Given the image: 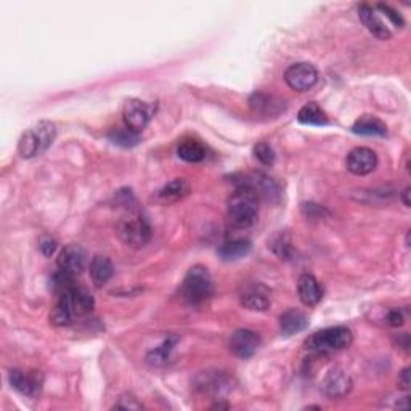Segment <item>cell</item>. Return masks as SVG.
Instances as JSON below:
<instances>
[{
	"label": "cell",
	"mask_w": 411,
	"mask_h": 411,
	"mask_svg": "<svg viewBox=\"0 0 411 411\" xmlns=\"http://www.w3.org/2000/svg\"><path fill=\"white\" fill-rule=\"evenodd\" d=\"M399 388L402 390H410L411 388V378H410V368H405L399 376Z\"/></svg>",
	"instance_id": "obj_35"
},
{
	"label": "cell",
	"mask_w": 411,
	"mask_h": 411,
	"mask_svg": "<svg viewBox=\"0 0 411 411\" xmlns=\"http://www.w3.org/2000/svg\"><path fill=\"white\" fill-rule=\"evenodd\" d=\"M155 116V106L138 98H131L122 108V119L128 131L142 132Z\"/></svg>",
	"instance_id": "obj_6"
},
{
	"label": "cell",
	"mask_w": 411,
	"mask_h": 411,
	"mask_svg": "<svg viewBox=\"0 0 411 411\" xmlns=\"http://www.w3.org/2000/svg\"><path fill=\"white\" fill-rule=\"evenodd\" d=\"M230 350L238 359H251L260 347V336L252 329H236L230 338Z\"/></svg>",
	"instance_id": "obj_9"
},
{
	"label": "cell",
	"mask_w": 411,
	"mask_h": 411,
	"mask_svg": "<svg viewBox=\"0 0 411 411\" xmlns=\"http://www.w3.org/2000/svg\"><path fill=\"white\" fill-rule=\"evenodd\" d=\"M110 140L113 143H116L119 146H126V148H131V146H135L138 142H140V137H138V133L128 131L127 127L124 128H115V131L110 132Z\"/></svg>",
	"instance_id": "obj_27"
},
{
	"label": "cell",
	"mask_w": 411,
	"mask_h": 411,
	"mask_svg": "<svg viewBox=\"0 0 411 411\" xmlns=\"http://www.w3.org/2000/svg\"><path fill=\"white\" fill-rule=\"evenodd\" d=\"M188 195H190V183H188L185 178H174V180L160 188V190L155 193V196H153V200H155L157 204L171 206L182 201L183 198H187Z\"/></svg>",
	"instance_id": "obj_14"
},
{
	"label": "cell",
	"mask_w": 411,
	"mask_h": 411,
	"mask_svg": "<svg viewBox=\"0 0 411 411\" xmlns=\"http://www.w3.org/2000/svg\"><path fill=\"white\" fill-rule=\"evenodd\" d=\"M251 252V241L249 240H233V241H227L222 245L219 249H217V254L222 260L231 262V260H238L246 257Z\"/></svg>",
	"instance_id": "obj_21"
},
{
	"label": "cell",
	"mask_w": 411,
	"mask_h": 411,
	"mask_svg": "<svg viewBox=\"0 0 411 411\" xmlns=\"http://www.w3.org/2000/svg\"><path fill=\"white\" fill-rule=\"evenodd\" d=\"M57 247H58L57 240H53L50 236H44L42 240L39 241V251H41L46 257H50L53 252L57 251Z\"/></svg>",
	"instance_id": "obj_33"
},
{
	"label": "cell",
	"mask_w": 411,
	"mask_h": 411,
	"mask_svg": "<svg viewBox=\"0 0 411 411\" xmlns=\"http://www.w3.org/2000/svg\"><path fill=\"white\" fill-rule=\"evenodd\" d=\"M115 274L113 262L106 256H95L90 262V278L95 288H103Z\"/></svg>",
	"instance_id": "obj_18"
},
{
	"label": "cell",
	"mask_w": 411,
	"mask_h": 411,
	"mask_svg": "<svg viewBox=\"0 0 411 411\" xmlns=\"http://www.w3.org/2000/svg\"><path fill=\"white\" fill-rule=\"evenodd\" d=\"M241 304L242 307H246L247 310L264 312L270 307L269 291L262 285L249 286V288H246L245 293L241 294Z\"/></svg>",
	"instance_id": "obj_17"
},
{
	"label": "cell",
	"mask_w": 411,
	"mask_h": 411,
	"mask_svg": "<svg viewBox=\"0 0 411 411\" xmlns=\"http://www.w3.org/2000/svg\"><path fill=\"white\" fill-rule=\"evenodd\" d=\"M378 166V156L365 146L354 148L347 155V169L355 175H368Z\"/></svg>",
	"instance_id": "obj_12"
},
{
	"label": "cell",
	"mask_w": 411,
	"mask_h": 411,
	"mask_svg": "<svg viewBox=\"0 0 411 411\" xmlns=\"http://www.w3.org/2000/svg\"><path fill=\"white\" fill-rule=\"evenodd\" d=\"M58 300L66 307L73 316H84L90 314L93 307H95V300H93L92 294L79 285L74 286L73 289H69L66 294L59 296Z\"/></svg>",
	"instance_id": "obj_8"
},
{
	"label": "cell",
	"mask_w": 411,
	"mask_h": 411,
	"mask_svg": "<svg viewBox=\"0 0 411 411\" xmlns=\"http://www.w3.org/2000/svg\"><path fill=\"white\" fill-rule=\"evenodd\" d=\"M57 264L59 270L71 275H81L87 267V252L79 245H69L59 252Z\"/></svg>",
	"instance_id": "obj_11"
},
{
	"label": "cell",
	"mask_w": 411,
	"mask_h": 411,
	"mask_svg": "<svg viewBox=\"0 0 411 411\" xmlns=\"http://www.w3.org/2000/svg\"><path fill=\"white\" fill-rule=\"evenodd\" d=\"M73 318L74 316L69 314V310L66 309V307H64L61 302H57V305H55V309L52 310V314H50V321H52V325H55V326H68V325H71V321H73Z\"/></svg>",
	"instance_id": "obj_28"
},
{
	"label": "cell",
	"mask_w": 411,
	"mask_h": 411,
	"mask_svg": "<svg viewBox=\"0 0 411 411\" xmlns=\"http://www.w3.org/2000/svg\"><path fill=\"white\" fill-rule=\"evenodd\" d=\"M214 294V283L209 270L202 265H195L188 270L180 286V297L190 305H200Z\"/></svg>",
	"instance_id": "obj_3"
},
{
	"label": "cell",
	"mask_w": 411,
	"mask_h": 411,
	"mask_svg": "<svg viewBox=\"0 0 411 411\" xmlns=\"http://www.w3.org/2000/svg\"><path fill=\"white\" fill-rule=\"evenodd\" d=\"M227 214L230 224L236 229H247L257 220L259 195L246 185H238L227 201Z\"/></svg>",
	"instance_id": "obj_1"
},
{
	"label": "cell",
	"mask_w": 411,
	"mask_h": 411,
	"mask_svg": "<svg viewBox=\"0 0 411 411\" xmlns=\"http://www.w3.org/2000/svg\"><path fill=\"white\" fill-rule=\"evenodd\" d=\"M379 10V12H383V15L384 17H388L390 21H392V24H395V26L397 28H403L405 26V21H403V18L400 17V15L395 12L394 8H390L389 5H384V3H379L378 7H376Z\"/></svg>",
	"instance_id": "obj_31"
},
{
	"label": "cell",
	"mask_w": 411,
	"mask_h": 411,
	"mask_svg": "<svg viewBox=\"0 0 411 411\" xmlns=\"http://www.w3.org/2000/svg\"><path fill=\"white\" fill-rule=\"evenodd\" d=\"M271 247H274L275 254L280 256L281 259H291L293 256V249H291V242L286 235H278L271 241Z\"/></svg>",
	"instance_id": "obj_29"
},
{
	"label": "cell",
	"mask_w": 411,
	"mask_h": 411,
	"mask_svg": "<svg viewBox=\"0 0 411 411\" xmlns=\"http://www.w3.org/2000/svg\"><path fill=\"white\" fill-rule=\"evenodd\" d=\"M297 121L304 126H326L328 116L315 102H310L304 105L297 113Z\"/></svg>",
	"instance_id": "obj_24"
},
{
	"label": "cell",
	"mask_w": 411,
	"mask_h": 411,
	"mask_svg": "<svg viewBox=\"0 0 411 411\" xmlns=\"http://www.w3.org/2000/svg\"><path fill=\"white\" fill-rule=\"evenodd\" d=\"M352 132L356 133V135L365 137H385L388 135V127H385V124L381 119L365 115L360 119H356L352 126Z\"/></svg>",
	"instance_id": "obj_19"
},
{
	"label": "cell",
	"mask_w": 411,
	"mask_h": 411,
	"mask_svg": "<svg viewBox=\"0 0 411 411\" xmlns=\"http://www.w3.org/2000/svg\"><path fill=\"white\" fill-rule=\"evenodd\" d=\"M227 385H229V383H227V378L222 373H206L201 376L200 385H198V388L204 390V392L220 394L222 390L229 389Z\"/></svg>",
	"instance_id": "obj_25"
},
{
	"label": "cell",
	"mask_w": 411,
	"mask_h": 411,
	"mask_svg": "<svg viewBox=\"0 0 411 411\" xmlns=\"http://www.w3.org/2000/svg\"><path fill=\"white\" fill-rule=\"evenodd\" d=\"M117 233L127 246L140 249L151 240V227L143 216L128 214V217L119 222Z\"/></svg>",
	"instance_id": "obj_5"
},
{
	"label": "cell",
	"mask_w": 411,
	"mask_h": 411,
	"mask_svg": "<svg viewBox=\"0 0 411 411\" xmlns=\"http://www.w3.org/2000/svg\"><path fill=\"white\" fill-rule=\"evenodd\" d=\"M354 341L352 331L345 326H333V328H325L321 331H316L309 338L305 339V349L312 352H338L350 347Z\"/></svg>",
	"instance_id": "obj_4"
},
{
	"label": "cell",
	"mask_w": 411,
	"mask_h": 411,
	"mask_svg": "<svg viewBox=\"0 0 411 411\" xmlns=\"http://www.w3.org/2000/svg\"><path fill=\"white\" fill-rule=\"evenodd\" d=\"M57 137V127L50 121H41L29 127L18 142V153L24 160L41 156L52 146Z\"/></svg>",
	"instance_id": "obj_2"
},
{
	"label": "cell",
	"mask_w": 411,
	"mask_h": 411,
	"mask_svg": "<svg viewBox=\"0 0 411 411\" xmlns=\"http://www.w3.org/2000/svg\"><path fill=\"white\" fill-rule=\"evenodd\" d=\"M177 155L180 160L185 162H201L206 157V148L202 146V143L198 140H193V138H185L178 143L177 146Z\"/></svg>",
	"instance_id": "obj_22"
},
{
	"label": "cell",
	"mask_w": 411,
	"mask_h": 411,
	"mask_svg": "<svg viewBox=\"0 0 411 411\" xmlns=\"http://www.w3.org/2000/svg\"><path fill=\"white\" fill-rule=\"evenodd\" d=\"M402 201H403V204L407 206V207H410V188H405V190L402 191Z\"/></svg>",
	"instance_id": "obj_36"
},
{
	"label": "cell",
	"mask_w": 411,
	"mask_h": 411,
	"mask_svg": "<svg viewBox=\"0 0 411 411\" xmlns=\"http://www.w3.org/2000/svg\"><path fill=\"white\" fill-rule=\"evenodd\" d=\"M175 341H177V338H169V339H166L164 343L160 345V347L151 350V352L148 354V363L153 366L166 365L167 361H169V356H171L172 349H174Z\"/></svg>",
	"instance_id": "obj_26"
},
{
	"label": "cell",
	"mask_w": 411,
	"mask_h": 411,
	"mask_svg": "<svg viewBox=\"0 0 411 411\" xmlns=\"http://www.w3.org/2000/svg\"><path fill=\"white\" fill-rule=\"evenodd\" d=\"M249 105L252 111L259 113V115H278V113L283 110L281 102L276 100L275 97L260 92L254 93V95L249 98Z\"/></svg>",
	"instance_id": "obj_23"
},
{
	"label": "cell",
	"mask_w": 411,
	"mask_h": 411,
	"mask_svg": "<svg viewBox=\"0 0 411 411\" xmlns=\"http://www.w3.org/2000/svg\"><path fill=\"white\" fill-rule=\"evenodd\" d=\"M115 408L119 410H142V403L137 402L135 397H132V395H122L121 399L117 400V403L115 405Z\"/></svg>",
	"instance_id": "obj_32"
},
{
	"label": "cell",
	"mask_w": 411,
	"mask_h": 411,
	"mask_svg": "<svg viewBox=\"0 0 411 411\" xmlns=\"http://www.w3.org/2000/svg\"><path fill=\"white\" fill-rule=\"evenodd\" d=\"M359 17L361 23L365 24L366 29L373 34L374 37L381 39V41H388L392 36L390 29L385 26V23L379 18V15L376 13V10L368 3H361L359 7Z\"/></svg>",
	"instance_id": "obj_16"
},
{
	"label": "cell",
	"mask_w": 411,
	"mask_h": 411,
	"mask_svg": "<svg viewBox=\"0 0 411 411\" xmlns=\"http://www.w3.org/2000/svg\"><path fill=\"white\" fill-rule=\"evenodd\" d=\"M297 294L304 305L314 307L323 299V288L314 275L304 274L297 280Z\"/></svg>",
	"instance_id": "obj_15"
},
{
	"label": "cell",
	"mask_w": 411,
	"mask_h": 411,
	"mask_svg": "<svg viewBox=\"0 0 411 411\" xmlns=\"http://www.w3.org/2000/svg\"><path fill=\"white\" fill-rule=\"evenodd\" d=\"M321 385H323V392L328 395L329 399H343L352 390L354 383L344 370L334 368L326 374Z\"/></svg>",
	"instance_id": "obj_13"
},
{
	"label": "cell",
	"mask_w": 411,
	"mask_h": 411,
	"mask_svg": "<svg viewBox=\"0 0 411 411\" xmlns=\"http://www.w3.org/2000/svg\"><path fill=\"white\" fill-rule=\"evenodd\" d=\"M307 326H309V320H307L305 314H302L300 310L289 309L280 316V329L285 336H293L296 333H300Z\"/></svg>",
	"instance_id": "obj_20"
},
{
	"label": "cell",
	"mask_w": 411,
	"mask_h": 411,
	"mask_svg": "<svg viewBox=\"0 0 411 411\" xmlns=\"http://www.w3.org/2000/svg\"><path fill=\"white\" fill-rule=\"evenodd\" d=\"M8 381L15 390L26 397H36L41 392L44 376L39 371L32 373H24L21 370H12L8 374Z\"/></svg>",
	"instance_id": "obj_10"
},
{
	"label": "cell",
	"mask_w": 411,
	"mask_h": 411,
	"mask_svg": "<svg viewBox=\"0 0 411 411\" xmlns=\"http://www.w3.org/2000/svg\"><path fill=\"white\" fill-rule=\"evenodd\" d=\"M403 321H405V316H403L402 312H400V310H390L389 312L388 323L390 326H395V328H397V326H402L403 325Z\"/></svg>",
	"instance_id": "obj_34"
},
{
	"label": "cell",
	"mask_w": 411,
	"mask_h": 411,
	"mask_svg": "<svg viewBox=\"0 0 411 411\" xmlns=\"http://www.w3.org/2000/svg\"><path fill=\"white\" fill-rule=\"evenodd\" d=\"M285 81L294 92H307L318 81V71L310 63H296L285 73Z\"/></svg>",
	"instance_id": "obj_7"
},
{
	"label": "cell",
	"mask_w": 411,
	"mask_h": 411,
	"mask_svg": "<svg viewBox=\"0 0 411 411\" xmlns=\"http://www.w3.org/2000/svg\"><path fill=\"white\" fill-rule=\"evenodd\" d=\"M254 156L259 160L264 166H271L275 162V151L269 143L262 142L254 146Z\"/></svg>",
	"instance_id": "obj_30"
}]
</instances>
